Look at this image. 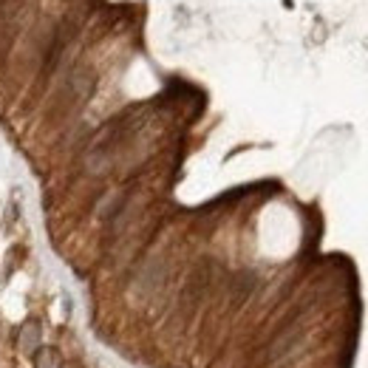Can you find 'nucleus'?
<instances>
[{
  "label": "nucleus",
  "instance_id": "f257e3e1",
  "mask_svg": "<svg viewBox=\"0 0 368 368\" xmlns=\"http://www.w3.org/2000/svg\"><path fill=\"white\" fill-rule=\"evenodd\" d=\"M40 337H43V332H40V323H26L23 329H20V351L23 354H29V357H34L37 354V349H40Z\"/></svg>",
  "mask_w": 368,
  "mask_h": 368
},
{
  "label": "nucleus",
  "instance_id": "f03ea898",
  "mask_svg": "<svg viewBox=\"0 0 368 368\" xmlns=\"http://www.w3.org/2000/svg\"><path fill=\"white\" fill-rule=\"evenodd\" d=\"M34 368H60V357L54 349H37L34 354Z\"/></svg>",
  "mask_w": 368,
  "mask_h": 368
},
{
  "label": "nucleus",
  "instance_id": "7ed1b4c3",
  "mask_svg": "<svg viewBox=\"0 0 368 368\" xmlns=\"http://www.w3.org/2000/svg\"><path fill=\"white\" fill-rule=\"evenodd\" d=\"M63 368H83V365H77V362H65Z\"/></svg>",
  "mask_w": 368,
  "mask_h": 368
}]
</instances>
